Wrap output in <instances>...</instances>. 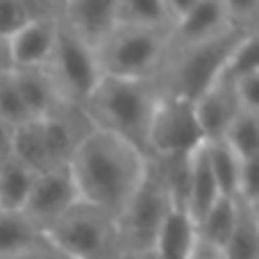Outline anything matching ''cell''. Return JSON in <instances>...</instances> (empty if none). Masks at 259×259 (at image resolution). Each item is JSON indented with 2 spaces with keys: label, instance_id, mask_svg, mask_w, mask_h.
I'll return each mask as SVG.
<instances>
[{
  "label": "cell",
  "instance_id": "cell-1",
  "mask_svg": "<svg viewBox=\"0 0 259 259\" xmlns=\"http://www.w3.org/2000/svg\"><path fill=\"white\" fill-rule=\"evenodd\" d=\"M148 157L114 134L94 130L68 161V170L82 202L121 216L141 184Z\"/></svg>",
  "mask_w": 259,
  "mask_h": 259
},
{
  "label": "cell",
  "instance_id": "cell-2",
  "mask_svg": "<svg viewBox=\"0 0 259 259\" xmlns=\"http://www.w3.org/2000/svg\"><path fill=\"white\" fill-rule=\"evenodd\" d=\"M157 80H123L103 75L82 109L100 132L127 141L148 157V132L159 105Z\"/></svg>",
  "mask_w": 259,
  "mask_h": 259
},
{
  "label": "cell",
  "instance_id": "cell-3",
  "mask_svg": "<svg viewBox=\"0 0 259 259\" xmlns=\"http://www.w3.org/2000/svg\"><path fill=\"white\" fill-rule=\"evenodd\" d=\"M246 34H252V32L230 27L223 34L211 36L200 44L170 48L168 59L157 77L161 94L196 103L221 77L230 53L237 48V44Z\"/></svg>",
  "mask_w": 259,
  "mask_h": 259
},
{
  "label": "cell",
  "instance_id": "cell-4",
  "mask_svg": "<svg viewBox=\"0 0 259 259\" xmlns=\"http://www.w3.org/2000/svg\"><path fill=\"white\" fill-rule=\"evenodd\" d=\"M94 53L103 75L157 80L170 55V30L116 23Z\"/></svg>",
  "mask_w": 259,
  "mask_h": 259
},
{
  "label": "cell",
  "instance_id": "cell-5",
  "mask_svg": "<svg viewBox=\"0 0 259 259\" xmlns=\"http://www.w3.org/2000/svg\"><path fill=\"white\" fill-rule=\"evenodd\" d=\"M173 207V198L164 178L157 170L155 161L148 157L141 184L116 219L123 255H152L157 234Z\"/></svg>",
  "mask_w": 259,
  "mask_h": 259
},
{
  "label": "cell",
  "instance_id": "cell-6",
  "mask_svg": "<svg viewBox=\"0 0 259 259\" xmlns=\"http://www.w3.org/2000/svg\"><path fill=\"white\" fill-rule=\"evenodd\" d=\"M48 241L71 259H121L116 219L89 202L77 200L53 228Z\"/></svg>",
  "mask_w": 259,
  "mask_h": 259
},
{
  "label": "cell",
  "instance_id": "cell-7",
  "mask_svg": "<svg viewBox=\"0 0 259 259\" xmlns=\"http://www.w3.org/2000/svg\"><path fill=\"white\" fill-rule=\"evenodd\" d=\"M44 68L53 77L59 98L68 105H77V107L87 103V98L103 77L94 48L87 46L80 36H75L62 23L57 30L55 48Z\"/></svg>",
  "mask_w": 259,
  "mask_h": 259
},
{
  "label": "cell",
  "instance_id": "cell-8",
  "mask_svg": "<svg viewBox=\"0 0 259 259\" xmlns=\"http://www.w3.org/2000/svg\"><path fill=\"white\" fill-rule=\"evenodd\" d=\"M202 143L193 103L161 94L148 132V157L191 155Z\"/></svg>",
  "mask_w": 259,
  "mask_h": 259
},
{
  "label": "cell",
  "instance_id": "cell-9",
  "mask_svg": "<svg viewBox=\"0 0 259 259\" xmlns=\"http://www.w3.org/2000/svg\"><path fill=\"white\" fill-rule=\"evenodd\" d=\"M77 200L80 198L68 166H53L44 173H36L30 196L21 211L46 234Z\"/></svg>",
  "mask_w": 259,
  "mask_h": 259
},
{
  "label": "cell",
  "instance_id": "cell-10",
  "mask_svg": "<svg viewBox=\"0 0 259 259\" xmlns=\"http://www.w3.org/2000/svg\"><path fill=\"white\" fill-rule=\"evenodd\" d=\"M41 130H44L50 164L68 166L75 150L96 127L82 107L62 103L55 112H50L46 118H41Z\"/></svg>",
  "mask_w": 259,
  "mask_h": 259
},
{
  "label": "cell",
  "instance_id": "cell-11",
  "mask_svg": "<svg viewBox=\"0 0 259 259\" xmlns=\"http://www.w3.org/2000/svg\"><path fill=\"white\" fill-rule=\"evenodd\" d=\"M57 18L87 46L96 48L118 23V0H62Z\"/></svg>",
  "mask_w": 259,
  "mask_h": 259
},
{
  "label": "cell",
  "instance_id": "cell-12",
  "mask_svg": "<svg viewBox=\"0 0 259 259\" xmlns=\"http://www.w3.org/2000/svg\"><path fill=\"white\" fill-rule=\"evenodd\" d=\"M59 30L57 14H44L27 21L18 32L9 36V53L14 68H34L46 66L55 48Z\"/></svg>",
  "mask_w": 259,
  "mask_h": 259
},
{
  "label": "cell",
  "instance_id": "cell-13",
  "mask_svg": "<svg viewBox=\"0 0 259 259\" xmlns=\"http://www.w3.org/2000/svg\"><path fill=\"white\" fill-rule=\"evenodd\" d=\"M193 107H196V118H198V125H200L205 143L221 141L225 130L232 123V118L241 109L237 103L232 84L221 80V77L193 103Z\"/></svg>",
  "mask_w": 259,
  "mask_h": 259
},
{
  "label": "cell",
  "instance_id": "cell-14",
  "mask_svg": "<svg viewBox=\"0 0 259 259\" xmlns=\"http://www.w3.org/2000/svg\"><path fill=\"white\" fill-rule=\"evenodd\" d=\"M225 30H230V23L221 0H198L180 21H175L170 30V48L200 44L223 34Z\"/></svg>",
  "mask_w": 259,
  "mask_h": 259
},
{
  "label": "cell",
  "instance_id": "cell-15",
  "mask_svg": "<svg viewBox=\"0 0 259 259\" xmlns=\"http://www.w3.org/2000/svg\"><path fill=\"white\" fill-rule=\"evenodd\" d=\"M14 80H16L18 94H21L25 109L30 114V118H46L50 112L59 107L64 103L59 98V91L55 87L53 77L48 75L44 66L34 68H14Z\"/></svg>",
  "mask_w": 259,
  "mask_h": 259
},
{
  "label": "cell",
  "instance_id": "cell-16",
  "mask_svg": "<svg viewBox=\"0 0 259 259\" xmlns=\"http://www.w3.org/2000/svg\"><path fill=\"white\" fill-rule=\"evenodd\" d=\"M221 198L219 184L214 180V173L209 168V159L205 152V143L191 152V168H189V189H187V209L193 225H198L205 214L214 207V202Z\"/></svg>",
  "mask_w": 259,
  "mask_h": 259
},
{
  "label": "cell",
  "instance_id": "cell-17",
  "mask_svg": "<svg viewBox=\"0 0 259 259\" xmlns=\"http://www.w3.org/2000/svg\"><path fill=\"white\" fill-rule=\"evenodd\" d=\"M50 246L48 237L23 211H0V259H14Z\"/></svg>",
  "mask_w": 259,
  "mask_h": 259
},
{
  "label": "cell",
  "instance_id": "cell-18",
  "mask_svg": "<svg viewBox=\"0 0 259 259\" xmlns=\"http://www.w3.org/2000/svg\"><path fill=\"white\" fill-rule=\"evenodd\" d=\"M196 225L189 214L180 207H173L157 234L152 257L155 259H189L196 243Z\"/></svg>",
  "mask_w": 259,
  "mask_h": 259
},
{
  "label": "cell",
  "instance_id": "cell-19",
  "mask_svg": "<svg viewBox=\"0 0 259 259\" xmlns=\"http://www.w3.org/2000/svg\"><path fill=\"white\" fill-rule=\"evenodd\" d=\"M223 259H259V209L237 198V223L223 246Z\"/></svg>",
  "mask_w": 259,
  "mask_h": 259
},
{
  "label": "cell",
  "instance_id": "cell-20",
  "mask_svg": "<svg viewBox=\"0 0 259 259\" xmlns=\"http://www.w3.org/2000/svg\"><path fill=\"white\" fill-rule=\"evenodd\" d=\"M12 155L21 164H25L30 170H34V173H44V170L53 168L48 157V148H46L44 130H41V121L30 118V121L14 127Z\"/></svg>",
  "mask_w": 259,
  "mask_h": 259
},
{
  "label": "cell",
  "instance_id": "cell-21",
  "mask_svg": "<svg viewBox=\"0 0 259 259\" xmlns=\"http://www.w3.org/2000/svg\"><path fill=\"white\" fill-rule=\"evenodd\" d=\"M36 173L16 157H7L0 164V211H21L25 205Z\"/></svg>",
  "mask_w": 259,
  "mask_h": 259
},
{
  "label": "cell",
  "instance_id": "cell-22",
  "mask_svg": "<svg viewBox=\"0 0 259 259\" xmlns=\"http://www.w3.org/2000/svg\"><path fill=\"white\" fill-rule=\"evenodd\" d=\"M234 223H237V198L221 196L214 202V207L205 214V219L196 225V234L198 239L223 250L225 241L234 230Z\"/></svg>",
  "mask_w": 259,
  "mask_h": 259
},
{
  "label": "cell",
  "instance_id": "cell-23",
  "mask_svg": "<svg viewBox=\"0 0 259 259\" xmlns=\"http://www.w3.org/2000/svg\"><path fill=\"white\" fill-rule=\"evenodd\" d=\"M221 141L228 143V148L241 161L259 157V114L239 109Z\"/></svg>",
  "mask_w": 259,
  "mask_h": 259
},
{
  "label": "cell",
  "instance_id": "cell-24",
  "mask_svg": "<svg viewBox=\"0 0 259 259\" xmlns=\"http://www.w3.org/2000/svg\"><path fill=\"white\" fill-rule=\"evenodd\" d=\"M118 23L173 30L175 18L170 16L166 0H118Z\"/></svg>",
  "mask_w": 259,
  "mask_h": 259
},
{
  "label": "cell",
  "instance_id": "cell-25",
  "mask_svg": "<svg viewBox=\"0 0 259 259\" xmlns=\"http://www.w3.org/2000/svg\"><path fill=\"white\" fill-rule=\"evenodd\" d=\"M205 152L209 159V168L214 173V180L219 184L221 196H237V182H239V170H241L243 161L228 148L225 141H207Z\"/></svg>",
  "mask_w": 259,
  "mask_h": 259
},
{
  "label": "cell",
  "instance_id": "cell-26",
  "mask_svg": "<svg viewBox=\"0 0 259 259\" xmlns=\"http://www.w3.org/2000/svg\"><path fill=\"white\" fill-rule=\"evenodd\" d=\"M252 73H259V39L257 32L252 34H246L241 41L237 44V48L230 53L228 62L223 66V73H221V80L225 82H237L246 75H252Z\"/></svg>",
  "mask_w": 259,
  "mask_h": 259
},
{
  "label": "cell",
  "instance_id": "cell-27",
  "mask_svg": "<svg viewBox=\"0 0 259 259\" xmlns=\"http://www.w3.org/2000/svg\"><path fill=\"white\" fill-rule=\"evenodd\" d=\"M0 121L12 127L30 121V114H27L25 103L18 94L16 80H14V71L0 73Z\"/></svg>",
  "mask_w": 259,
  "mask_h": 259
},
{
  "label": "cell",
  "instance_id": "cell-28",
  "mask_svg": "<svg viewBox=\"0 0 259 259\" xmlns=\"http://www.w3.org/2000/svg\"><path fill=\"white\" fill-rule=\"evenodd\" d=\"M34 16H44L36 12L32 0H0V36H12Z\"/></svg>",
  "mask_w": 259,
  "mask_h": 259
},
{
  "label": "cell",
  "instance_id": "cell-29",
  "mask_svg": "<svg viewBox=\"0 0 259 259\" xmlns=\"http://www.w3.org/2000/svg\"><path fill=\"white\" fill-rule=\"evenodd\" d=\"M230 27L241 32H257L259 27V0H221Z\"/></svg>",
  "mask_w": 259,
  "mask_h": 259
},
{
  "label": "cell",
  "instance_id": "cell-30",
  "mask_svg": "<svg viewBox=\"0 0 259 259\" xmlns=\"http://www.w3.org/2000/svg\"><path fill=\"white\" fill-rule=\"evenodd\" d=\"M234 198H239L246 205H252L259 209V157L241 164L239 182H237V196Z\"/></svg>",
  "mask_w": 259,
  "mask_h": 259
},
{
  "label": "cell",
  "instance_id": "cell-31",
  "mask_svg": "<svg viewBox=\"0 0 259 259\" xmlns=\"http://www.w3.org/2000/svg\"><path fill=\"white\" fill-rule=\"evenodd\" d=\"M234 96H237V103L241 109L246 112H255L259 114V73L246 75L241 80L232 82Z\"/></svg>",
  "mask_w": 259,
  "mask_h": 259
},
{
  "label": "cell",
  "instance_id": "cell-32",
  "mask_svg": "<svg viewBox=\"0 0 259 259\" xmlns=\"http://www.w3.org/2000/svg\"><path fill=\"white\" fill-rule=\"evenodd\" d=\"M189 259H223V250L196 237V243H193Z\"/></svg>",
  "mask_w": 259,
  "mask_h": 259
},
{
  "label": "cell",
  "instance_id": "cell-33",
  "mask_svg": "<svg viewBox=\"0 0 259 259\" xmlns=\"http://www.w3.org/2000/svg\"><path fill=\"white\" fill-rule=\"evenodd\" d=\"M12 134H14V127L0 121V164L7 157H12Z\"/></svg>",
  "mask_w": 259,
  "mask_h": 259
},
{
  "label": "cell",
  "instance_id": "cell-34",
  "mask_svg": "<svg viewBox=\"0 0 259 259\" xmlns=\"http://www.w3.org/2000/svg\"><path fill=\"white\" fill-rule=\"evenodd\" d=\"M14 259H71L68 255L59 252L57 248L50 243V246L41 248V250H34V252H27V255H21V257H14Z\"/></svg>",
  "mask_w": 259,
  "mask_h": 259
},
{
  "label": "cell",
  "instance_id": "cell-35",
  "mask_svg": "<svg viewBox=\"0 0 259 259\" xmlns=\"http://www.w3.org/2000/svg\"><path fill=\"white\" fill-rule=\"evenodd\" d=\"M196 3H198V0H166L168 12H170V16H173L175 21H180V18H182Z\"/></svg>",
  "mask_w": 259,
  "mask_h": 259
},
{
  "label": "cell",
  "instance_id": "cell-36",
  "mask_svg": "<svg viewBox=\"0 0 259 259\" xmlns=\"http://www.w3.org/2000/svg\"><path fill=\"white\" fill-rule=\"evenodd\" d=\"M7 71H14L12 53H9V39L0 36V73H7Z\"/></svg>",
  "mask_w": 259,
  "mask_h": 259
},
{
  "label": "cell",
  "instance_id": "cell-37",
  "mask_svg": "<svg viewBox=\"0 0 259 259\" xmlns=\"http://www.w3.org/2000/svg\"><path fill=\"white\" fill-rule=\"evenodd\" d=\"M121 259H155L152 255H123Z\"/></svg>",
  "mask_w": 259,
  "mask_h": 259
}]
</instances>
